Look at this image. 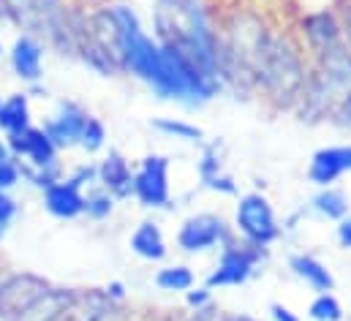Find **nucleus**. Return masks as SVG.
<instances>
[{"label":"nucleus","mask_w":351,"mask_h":321,"mask_svg":"<svg viewBox=\"0 0 351 321\" xmlns=\"http://www.w3.org/2000/svg\"><path fill=\"white\" fill-rule=\"evenodd\" d=\"M156 283L164 292H188L193 286V272L188 267H167L156 275Z\"/></svg>","instance_id":"16"},{"label":"nucleus","mask_w":351,"mask_h":321,"mask_svg":"<svg viewBox=\"0 0 351 321\" xmlns=\"http://www.w3.org/2000/svg\"><path fill=\"white\" fill-rule=\"evenodd\" d=\"M14 11H33V0H8Z\"/></svg>","instance_id":"28"},{"label":"nucleus","mask_w":351,"mask_h":321,"mask_svg":"<svg viewBox=\"0 0 351 321\" xmlns=\"http://www.w3.org/2000/svg\"><path fill=\"white\" fill-rule=\"evenodd\" d=\"M0 52H3V47H0Z\"/></svg>","instance_id":"33"},{"label":"nucleus","mask_w":351,"mask_h":321,"mask_svg":"<svg viewBox=\"0 0 351 321\" xmlns=\"http://www.w3.org/2000/svg\"><path fill=\"white\" fill-rule=\"evenodd\" d=\"M98 177L104 182V188L112 193V196H128L134 191V174L128 169L125 158L120 153H109L106 160L98 166Z\"/></svg>","instance_id":"12"},{"label":"nucleus","mask_w":351,"mask_h":321,"mask_svg":"<svg viewBox=\"0 0 351 321\" xmlns=\"http://www.w3.org/2000/svg\"><path fill=\"white\" fill-rule=\"evenodd\" d=\"M88 112H82L77 104H63L60 106V115L47 120L44 126V134L49 136V142L55 147H71V145H80L82 139V131L88 126Z\"/></svg>","instance_id":"6"},{"label":"nucleus","mask_w":351,"mask_h":321,"mask_svg":"<svg viewBox=\"0 0 351 321\" xmlns=\"http://www.w3.org/2000/svg\"><path fill=\"white\" fill-rule=\"evenodd\" d=\"M237 229L251 240V245L262 248L278 237V224L269 202L262 193H248L237 204Z\"/></svg>","instance_id":"2"},{"label":"nucleus","mask_w":351,"mask_h":321,"mask_svg":"<svg viewBox=\"0 0 351 321\" xmlns=\"http://www.w3.org/2000/svg\"><path fill=\"white\" fill-rule=\"evenodd\" d=\"M338 237H341V245H343V248H351V218H346V221L338 226Z\"/></svg>","instance_id":"27"},{"label":"nucleus","mask_w":351,"mask_h":321,"mask_svg":"<svg viewBox=\"0 0 351 321\" xmlns=\"http://www.w3.org/2000/svg\"><path fill=\"white\" fill-rule=\"evenodd\" d=\"M117 41V55L123 58L125 69L147 82L161 98H180V101H204L213 98L215 80L199 74L191 63H185L177 52L164 44H156L145 36L136 14L125 5L112 8L109 14Z\"/></svg>","instance_id":"1"},{"label":"nucleus","mask_w":351,"mask_h":321,"mask_svg":"<svg viewBox=\"0 0 351 321\" xmlns=\"http://www.w3.org/2000/svg\"><path fill=\"white\" fill-rule=\"evenodd\" d=\"M204 185L213 188V191H221V193H234V182H232V177H223V174H213V177H207Z\"/></svg>","instance_id":"24"},{"label":"nucleus","mask_w":351,"mask_h":321,"mask_svg":"<svg viewBox=\"0 0 351 321\" xmlns=\"http://www.w3.org/2000/svg\"><path fill=\"white\" fill-rule=\"evenodd\" d=\"M41 58H44L41 44L30 36H22V38H16V44L11 49V69L19 80L36 82L41 80Z\"/></svg>","instance_id":"11"},{"label":"nucleus","mask_w":351,"mask_h":321,"mask_svg":"<svg viewBox=\"0 0 351 321\" xmlns=\"http://www.w3.org/2000/svg\"><path fill=\"white\" fill-rule=\"evenodd\" d=\"M131 248H134V253H136V256L150 259V261H158V259H164V256H167V242H164V235H161V229H158L153 221H145V224L134 232V237H131Z\"/></svg>","instance_id":"14"},{"label":"nucleus","mask_w":351,"mask_h":321,"mask_svg":"<svg viewBox=\"0 0 351 321\" xmlns=\"http://www.w3.org/2000/svg\"><path fill=\"white\" fill-rule=\"evenodd\" d=\"M0 104H3V101H0Z\"/></svg>","instance_id":"34"},{"label":"nucleus","mask_w":351,"mask_h":321,"mask_svg":"<svg viewBox=\"0 0 351 321\" xmlns=\"http://www.w3.org/2000/svg\"><path fill=\"white\" fill-rule=\"evenodd\" d=\"M349 27H351V19H349ZM349 33H351V30H349Z\"/></svg>","instance_id":"32"},{"label":"nucleus","mask_w":351,"mask_h":321,"mask_svg":"<svg viewBox=\"0 0 351 321\" xmlns=\"http://www.w3.org/2000/svg\"><path fill=\"white\" fill-rule=\"evenodd\" d=\"M14 215H16V202L5 196V191H0V226H8Z\"/></svg>","instance_id":"23"},{"label":"nucleus","mask_w":351,"mask_h":321,"mask_svg":"<svg viewBox=\"0 0 351 321\" xmlns=\"http://www.w3.org/2000/svg\"><path fill=\"white\" fill-rule=\"evenodd\" d=\"M291 270L308 283V286H313L316 292H332V286H335V281H332V275H330V270L322 264V261H316L313 256H294L291 259Z\"/></svg>","instance_id":"15"},{"label":"nucleus","mask_w":351,"mask_h":321,"mask_svg":"<svg viewBox=\"0 0 351 321\" xmlns=\"http://www.w3.org/2000/svg\"><path fill=\"white\" fill-rule=\"evenodd\" d=\"M106 294H109V297H112V300H120V297H123V286H120V283H112V286H109V292H106Z\"/></svg>","instance_id":"29"},{"label":"nucleus","mask_w":351,"mask_h":321,"mask_svg":"<svg viewBox=\"0 0 351 321\" xmlns=\"http://www.w3.org/2000/svg\"><path fill=\"white\" fill-rule=\"evenodd\" d=\"M343 171H351V147H327L311 160V180L316 185H330Z\"/></svg>","instance_id":"10"},{"label":"nucleus","mask_w":351,"mask_h":321,"mask_svg":"<svg viewBox=\"0 0 351 321\" xmlns=\"http://www.w3.org/2000/svg\"><path fill=\"white\" fill-rule=\"evenodd\" d=\"M44 207L55 215V218H77L80 213H85V196L80 193V185L74 180L66 182H55L52 188H47L44 193Z\"/></svg>","instance_id":"9"},{"label":"nucleus","mask_w":351,"mask_h":321,"mask_svg":"<svg viewBox=\"0 0 351 321\" xmlns=\"http://www.w3.org/2000/svg\"><path fill=\"white\" fill-rule=\"evenodd\" d=\"M0 160H8V147L0 142Z\"/></svg>","instance_id":"30"},{"label":"nucleus","mask_w":351,"mask_h":321,"mask_svg":"<svg viewBox=\"0 0 351 321\" xmlns=\"http://www.w3.org/2000/svg\"><path fill=\"white\" fill-rule=\"evenodd\" d=\"M221 240H226V224L215 215H193L182 224L177 242L182 250L188 253H199V250H207L213 245H218Z\"/></svg>","instance_id":"4"},{"label":"nucleus","mask_w":351,"mask_h":321,"mask_svg":"<svg viewBox=\"0 0 351 321\" xmlns=\"http://www.w3.org/2000/svg\"><path fill=\"white\" fill-rule=\"evenodd\" d=\"M316 210L322 215H327V218H343L349 213V202H346V196L341 191H330L327 188V191H322L316 196Z\"/></svg>","instance_id":"18"},{"label":"nucleus","mask_w":351,"mask_h":321,"mask_svg":"<svg viewBox=\"0 0 351 321\" xmlns=\"http://www.w3.org/2000/svg\"><path fill=\"white\" fill-rule=\"evenodd\" d=\"M19 182V166L14 160H0V191H8Z\"/></svg>","instance_id":"22"},{"label":"nucleus","mask_w":351,"mask_h":321,"mask_svg":"<svg viewBox=\"0 0 351 321\" xmlns=\"http://www.w3.org/2000/svg\"><path fill=\"white\" fill-rule=\"evenodd\" d=\"M153 126H156L158 131L169 134V136H177V139H199V136H202V131H199L196 126H188V123L172 120V117H161V120H156Z\"/></svg>","instance_id":"19"},{"label":"nucleus","mask_w":351,"mask_h":321,"mask_svg":"<svg viewBox=\"0 0 351 321\" xmlns=\"http://www.w3.org/2000/svg\"><path fill=\"white\" fill-rule=\"evenodd\" d=\"M47 294V286L30 275L25 278H14L0 289V311L3 313H22L25 308H30L38 297Z\"/></svg>","instance_id":"8"},{"label":"nucleus","mask_w":351,"mask_h":321,"mask_svg":"<svg viewBox=\"0 0 351 321\" xmlns=\"http://www.w3.org/2000/svg\"><path fill=\"white\" fill-rule=\"evenodd\" d=\"M112 207H114L112 193H93V196L85 199V213H88L90 218H95V221L106 218L112 213Z\"/></svg>","instance_id":"21"},{"label":"nucleus","mask_w":351,"mask_h":321,"mask_svg":"<svg viewBox=\"0 0 351 321\" xmlns=\"http://www.w3.org/2000/svg\"><path fill=\"white\" fill-rule=\"evenodd\" d=\"M104 139H106V131H104V126H101L95 117H88V126H85V131H82V139H80V145H82L88 153H95V150L104 145Z\"/></svg>","instance_id":"20"},{"label":"nucleus","mask_w":351,"mask_h":321,"mask_svg":"<svg viewBox=\"0 0 351 321\" xmlns=\"http://www.w3.org/2000/svg\"><path fill=\"white\" fill-rule=\"evenodd\" d=\"M234 321H248V319H234Z\"/></svg>","instance_id":"31"},{"label":"nucleus","mask_w":351,"mask_h":321,"mask_svg":"<svg viewBox=\"0 0 351 321\" xmlns=\"http://www.w3.org/2000/svg\"><path fill=\"white\" fill-rule=\"evenodd\" d=\"M134 193L145 207H167L169 202V158L147 156L134 174Z\"/></svg>","instance_id":"3"},{"label":"nucleus","mask_w":351,"mask_h":321,"mask_svg":"<svg viewBox=\"0 0 351 321\" xmlns=\"http://www.w3.org/2000/svg\"><path fill=\"white\" fill-rule=\"evenodd\" d=\"M8 147L16 153V156H25L36 169H44V166H52L55 156H58V147L49 142V136L44 134V128H25L22 134H14L8 136Z\"/></svg>","instance_id":"7"},{"label":"nucleus","mask_w":351,"mask_h":321,"mask_svg":"<svg viewBox=\"0 0 351 321\" xmlns=\"http://www.w3.org/2000/svg\"><path fill=\"white\" fill-rule=\"evenodd\" d=\"M0 128L8 136L22 134L25 128H30V109H27V95L25 93H14L11 98H5L0 104Z\"/></svg>","instance_id":"13"},{"label":"nucleus","mask_w":351,"mask_h":321,"mask_svg":"<svg viewBox=\"0 0 351 321\" xmlns=\"http://www.w3.org/2000/svg\"><path fill=\"white\" fill-rule=\"evenodd\" d=\"M210 302V292L207 289H196V292H188V305H193V308H202V305H207Z\"/></svg>","instance_id":"25"},{"label":"nucleus","mask_w":351,"mask_h":321,"mask_svg":"<svg viewBox=\"0 0 351 321\" xmlns=\"http://www.w3.org/2000/svg\"><path fill=\"white\" fill-rule=\"evenodd\" d=\"M308 316L313 321H341L343 319V308H341V302H338L330 292H324V294H319V297L313 300Z\"/></svg>","instance_id":"17"},{"label":"nucleus","mask_w":351,"mask_h":321,"mask_svg":"<svg viewBox=\"0 0 351 321\" xmlns=\"http://www.w3.org/2000/svg\"><path fill=\"white\" fill-rule=\"evenodd\" d=\"M259 253L251 250V248H237V245H229L221 256V264L218 270L210 275L207 286H240L251 278L254 272V264H256Z\"/></svg>","instance_id":"5"},{"label":"nucleus","mask_w":351,"mask_h":321,"mask_svg":"<svg viewBox=\"0 0 351 321\" xmlns=\"http://www.w3.org/2000/svg\"><path fill=\"white\" fill-rule=\"evenodd\" d=\"M269 311H272V319L275 321H300L291 311H289V308H286V305H278V302H275Z\"/></svg>","instance_id":"26"}]
</instances>
